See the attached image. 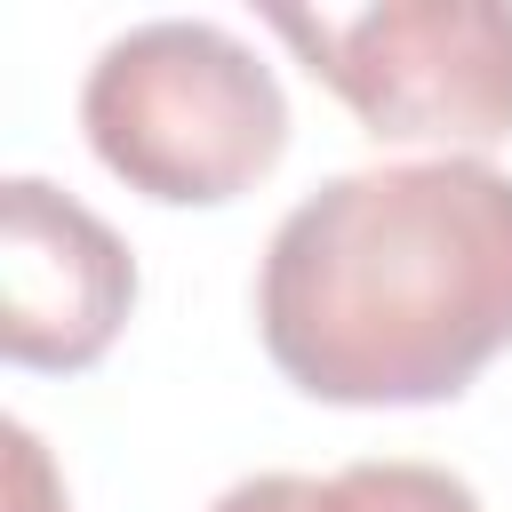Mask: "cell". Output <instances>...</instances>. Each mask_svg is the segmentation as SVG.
Returning a JSON list of instances; mask_svg holds the SVG:
<instances>
[{
  "label": "cell",
  "mask_w": 512,
  "mask_h": 512,
  "mask_svg": "<svg viewBox=\"0 0 512 512\" xmlns=\"http://www.w3.org/2000/svg\"><path fill=\"white\" fill-rule=\"evenodd\" d=\"M272 368L328 408H432L512 352V168L384 160L304 192L256 272Z\"/></svg>",
  "instance_id": "6da1fadb"
},
{
  "label": "cell",
  "mask_w": 512,
  "mask_h": 512,
  "mask_svg": "<svg viewBox=\"0 0 512 512\" xmlns=\"http://www.w3.org/2000/svg\"><path fill=\"white\" fill-rule=\"evenodd\" d=\"M80 128L128 192L168 208H216L280 168L288 96L232 24L152 16L96 48L80 80Z\"/></svg>",
  "instance_id": "7a4b0ae2"
},
{
  "label": "cell",
  "mask_w": 512,
  "mask_h": 512,
  "mask_svg": "<svg viewBox=\"0 0 512 512\" xmlns=\"http://www.w3.org/2000/svg\"><path fill=\"white\" fill-rule=\"evenodd\" d=\"M352 120L376 144H440V160H480L512 136V0H384L360 16L280 8Z\"/></svg>",
  "instance_id": "3957f363"
},
{
  "label": "cell",
  "mask_w": 512,
  "mask_h": 512,
  "mask_svg": "<svg viewBox=\"0 0 512 512\" xmlns=\"http://www.w3.org/2000/svg\"><path fill=\"white\" fill-rule=\"evenodd\" d=\"M136 304L128 240L48 176H0V352L80 376L112 352Z\"/></svg>",
  "instance_id": "277c9868"
},
{
  "label": "cell",
  "mask_w": 512,
  "mask_h": 512,
  "mask_svg": "<svg viewBox=\"0 0 512 512\" xmlns=\"http://www.w3.org/2000/svg\"><path fill=\"white\" fill-rule=\"evenodd\" d=\"M320 512H480L472 480L416 464V456H368L320 480Z\"/></svg>",
  "instance_id": "5b68a950"
},
{
  "label": "cell",
  "mask_w": 512,
  "mask_h": 512,
  "mask_svg": "<svg viewBox=\"0 0 512 512\" xmlns=\"http://www.w3.org/2000/svg\"><path fill=\"white\" fill-rule=\"evenodd\" d=\"M8 512H72L48 448L32 440V424H8Z\"/></svg>",
  "instance_id": "8992f818"
},
{
  "label": "cell",
  "mask_w": 512,
  "mask_h": 512,
  "mask_svg": "<svg viewBox=\"0 0 512 512\" xmlns=\"http://www.w3.org/2000/svg\"><path fill=\"white\" fill-rule=\"evenodd\" d=\"M208 512H320V480L312 472H256V480H232Z\"/></svg>",
  "instance_id": "52a82bcc"
}]
</instances>
